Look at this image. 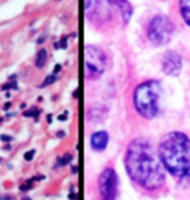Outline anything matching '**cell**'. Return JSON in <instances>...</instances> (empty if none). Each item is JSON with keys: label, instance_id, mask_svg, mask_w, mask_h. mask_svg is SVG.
<instances>
[{"label": "cell", "instance_id": "cell-7", "mask_svg": "<svg viewBox=\"0 0 190 200\" xmlns=\"http://www.w3.org/2000/svg\"><path fill=\"white\" fill-rule=\"evenodd\" d=\"M162 68L165 75L176 77L181 73L182 69V58L178 53L173 50L167 51L162 60Z\"/></svg>", "mask_w": 190, "mask_h": 200}, {"label": "cell", "instance_id": "cell-2", "mask_svg": "<svg viewBox=\"0 0 190 200\" xmlns=\"http://www.w3.org/2000/svg\"><path fill=\"white\" fill-rule=\"evenodd\" d=\"M159 160L171 175L178 179L190 178V139L184 132L165 133L159 143Z\"/></svg>", "mask_w": 190, "mask_h": 200}, {"label": "cell", "instance_id": "cell-4", "mask_svg": "<svg viewBox=\"0 0 190 200\" xmlns=\"http://www.w3.org/2000/svg\"><path fill=\"white\" fill-rule=\"evenodd\" d=\"M106 64H107V56L104 51L97 46H93V44H87L83 50L85 77L89 80L99 79L106 71Z\"/></svg>", "mask_w": 190, "mask_h": 200}, {"label": "cell", "instance_id": "cell-8", "mask_svg": "<svg viewBox=\"0 0 190 200\" xmlns=\"http://www.w3.org/2000/svg\"><path fill=\"white\" fill-rule=\"evenodd\" d=\"M108 133L106 131H98V132H94L91 137H90V144H91V148L94 151H104L107 145H108Z\"/></svg>", "mask_w": 190, "mask_h": 200}, {"label": "cell", "instance_id": "cell-19", "mask_svg": "<svg viewBox=\"0 0 190 200\" xmlns=\"http://www.w3.org/2000/svg\"><path fill=\"white\" fill-rule=\"evenodd\" d=\"M91 4V0H85V9H89Z\"/></svg>", "mask_w": 190, "mask_h": 200}, {"label": "cell", "instance_id": "cell-11", "mask_svg": "<svg viewBox=\"0 0 190 200\" xmlns=\"http://www.w3.org/2000/svg\"><path fill=\"white\" fill-rule=\"evenodd\" d=\"M46 60H47V51L45 49H42L38 51V54H36L35 65L38 67V68H43V65L46 64Z\"/></svg>", "mask_w": 190, "mask_h": 200}, {"label": "cell", "instance_id": "cell-15", "mask_svg": "<svg viewBox=\"0 0 190 200\" xmlns=\"http://www.w3.org/2000/svg\"><path fill=\"white\" fill-rule=\"evenodd\" d=\"M25 116H34V118H36L39 115V110H36V109H31V110H29V111H26V113L24 114Z\"/></svg>", "mask_w": 190, "mask_h": 200}, {"label": "cell", "instance_id": "cell-10", "mask_svg": "<svg viewBox=\"0 0 190 200\" xmlns=\"http://www.w3.org/2000/svg\"><path fill=\"white\" fill-rule=\"evenodd\" d=\"M178 2H180L181 16L186 22V25L190 26V0H178Z\"/></svg>", "mask_w": 190, "mask_h": 200}, {"label": "cell", "instance_id": "cell-17", "mask_svg": "<svg viewBox=\"0 0 190 200\" xmlns=\"http://www.w3.org/2000/svg\"><path fill=\"white\" fill-rule=\"evenodd\" d=\"M34 154H35V151H29V152L25 153L24 158H25L26 161H31V160L34 158Z\"/></svg>", "mask_w": 190, "mask_h": 200}, {"label": "cell", "instance_id": "cell-26", "mask_svg": "<svg viewBox=\"0 0 190 200\" xmlns=\"http://www.w3.org/2000/svg\"><path fill=\"white\" fill-rule=\"evenodd\" d=\"M9 106H11V102H8V103H7V105H4V109L7 110V109H8Z\"/></svg>", "mask_w": 190, "mask_h": 200}, {"label": "cell", "instance_id": "cell-22", "mask_svg": "<svg viewBox=\"0 0 190 200\" xmlns=\"http://www.w3.org/2000/svg\"><path fill=\"white\" fill-rule=\"evenodd\" d=\"M60 68H61V65H60V64H56V67H55V72L57 73V72L60 71Z\"/></svg>", "mask_w": 190, "mask_h": 200}, {"label": "cell", "instance_id": "cell-1", "mask_svg": "<svg viewBox=\"0 0 190 200\" xmlns=\"http://www.w3.org/2000/svg\"><path fill=\"white\" fill-rule=\"evenodd\" d=\"M125 169L138 186L146 190H156L163 186L165 174L162 162L151 143L145 137L131 140L125 153Z\"/></svg>", "mask_w": 190, "mask_h": 200}, {"label": "cell", "instance_id": "cell-14", "mask_svg": "<svg viewBox=\"0 0 190 200\" xmlns=\"http://www.w3.org/2000/svg\"><path fill=\"white\" fill-rule=\"evenodd\" d=\"M2 89L3 90H7V89H17V84H16V81H11L8 84H4Z\"/></svg>", "mask_w": 190, "mask_h": 200}, {"label": "cell", "instance_id": "cell-16", "mask_svg": "<svg viewBox=\"0 0 190 200\" xmlns=\"http://www.w3.org/2000/svg\"><path fill=\"white\" fill-rule=\"evenodd\" d=\"M31 182H33V181H30V182H27V183H24V184H21V187H20V190H21V191H27V190H30V188H33V184H31Z\"/></svg>", "mask_w": 190, "mask_h": 200}, {"label": "cell", "instance_id": "cell-13", "mask_svg": "<svg viewBox=\"0 0 190 200\" xmlns=\"http://www.w3.org/2000/svg\"><path fill=\"white\" fill-rule=\"evenodd\" d=\"M55 81H56V76H55V75H50V76H47L46 80L40 84V88H46V86H48V85H51V84H54Z\"/></svg>", "mask_w": 190, "mask_h": 200}, {"label": "cell", "instance_id": "cell-5", "mask_svg": "<svg viewBox=\"0 0 190 200\" xmlns=\"http://www.w3.org/2000/svg\"><path fill=\"white\" fill-rule=\"evenodd\" d=\"M173 34V24L167 16H155L147 28V37L151 43L162 46L171 41Z\"/></svg>", "mask_w": 190, "mask_h": 200}, {"label": "cell", "instance_id": "cell-6", "mask_svg": "<svg viewBox=\"0 0 190 200\" xmlns=\"http://www.w3.org/2000/svg\"><path fill=\"white\" fill-rule=\"evenodd\" d=\"M117 174L112 167L104 169L99 175V192L102 200H116L117 196Z\"/></svg>", "mask_w": 190, "mask_h": 200}, {"label": "cell", "instance_id": "cell-9", "mask_svg": "<svg viewBox=\"0 0 190 200\" xmlns=\"http://www.w3.org/2000/svg\"><path fill=\"white\" fill-rule=\"evenodd\" d=\"M107 2L111 5H116V7H117L120 13H121L124 25L128 24V22L130 21L131 13H133V8H131V5H130V3L128 2V0H107Z\"/></svg>", "mask_w": 190, "mask_h": 200}, {"label": "cell", "instance_id": "cell-23", "mask_svg": "<svg viewBox=\"0 0 190 200\" xmlns=\"http://www.w3.org/2000/svg\"><path fill=\"white\" fill-rule=\"evenodd\" d=\"M76 197H77V195H76V194H70V195H69V199H70V200L76 199Z\"/></svg>", "mask_w": 190, "mask_h": 200}, {"label": "cell", "instance_id": "cell-20", "mask_svg": "<svg viewBox=\"0 0 190 200\" xmlns=\"http://www.w3.org/2000/svg\"><path fill=\"white\" fill-rule=\"evenodd\" d=\"M60 44H61V47H65V46H67V38H63Z\"/></svg>", "mask_w": 190, "mask_h": 200}, {"label": "cell", "instance_id": "cell-24", "mask_svg": "<svg viewBox=\"0 0 190 200\" xmlns=\"http://www.w3.org/2000/svg\"><path fill=\"white\" fill-rule=\"evenodd\" d=\"M57 133H59V135H57V136H59V137H63V136H65V132H63V131H60V132H57Z\"/></svg>", "mask_w": 190, "mask_h": 200}, {"label": "cell", "instance_id": "cell-12", "mask_svg": "<svg viewBox=\"0 0 190 200\" xmlns=\"http://www.w3.org/2000/svg\"><path fill=\"white\" fill-rule=\"evenodd\" d=\"M72 160H73V156L70 153H65V154H63L61 157L59 158V161H57V164H56V167L68 165V164H70V162H72Z\"/></svg>", "mask_w": 190, "mask_h": 200}, {"label": "cell", "instance_id": "cell-27", "mask_svg": "<svg viewBox=\"0 0 190 200\" xmlns=\"http://www.w3.org/2000/svg\"><path fill=\"white\" fill-rule=\"evenodd\" d=\"M72 172H73V173H76V172H77V167H76V166H73V167H72Z\"/></svg>", "mask_w": 190, "mask_h": 200}, {"label": "cell", "instance_id": "cell-25", "mask_svg": "<svg viewBox=\"0 0 190 200\" xmlns=\"http://www.w3.org/2000/svg\"><path fill=\"white\" fill-rule=\"evenodd\" d=\"M59 119L63 121V119H67V115H59Z\"/></svg>", "mask_w": 190, "mask_h": 200}, {"label": "cell", "instance_id": "cell-21", "mask_svg": "<svg viewBox=\"0 0 190 200\" xmlns=\"http://www.w3.org/2000/svg\"><path fill=\"white\" fill-rule=\"evenodd\" d=\"M0 200H12V197L8 196V195H5V196H2V197H0Z\"/></svg>", "mask_w": 190, "mask_h": 200}, {"label": "cell", "instance_id": "cell-18", "mask_svg": "<svg viewBox=\"0 0 190 200\" xmlns=\"http://www.w3.org/2000/svg\"><path fill=\"white\" fill-rule=\"evenodd\" d=\"M0 140H3V141H7V143H9V141H12V137H11V136L2 135V136H0Z\"/></svg>", "mask_w": 190, "mask_h": 200}, {"label": "cell", "instance_id": "cell-3", "mask_svg": "<svg viewBox=\"0 0 190 200\" xmlns=\"http://www.w3.org/2000/svg\"><path fill=\"white\" fill-rule=\"evenodd\" d=\"M163 86L159 80L143 81L135 88L133 101L137 113L146 119L155 118L160 111Z\"/></svg>", "mask_w": 190, "mask_h": 200}]
</instances>
